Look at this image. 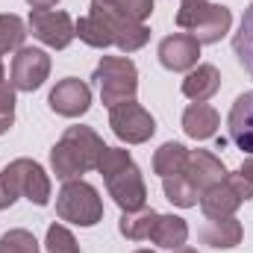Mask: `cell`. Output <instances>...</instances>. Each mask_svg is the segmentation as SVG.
Returning a JSON list of instances; mask_svg holds the SVG:
<instances>
[{
	"label": "cell",
	"instance_id": "obj_7",
	"mask_svg": "<svg viewBox=\"0 0 253 253\" xmlns=\"http://www.w3.org/2000/svg\"><path fill=\"white\" fill-rule=\"evenodd\" d=\"M88 12H94V15L106 24L112 44H115L118 50H124V53H135V50H141V47L150 42V30H147L144 21L129 18V15L118 12L115 6H109V3H103V0H91Z\"/></svg>",
	"mask_w": 253,
	"mask_h": 253
},
{
	"label": "cell",
	"instance_id": "obj_36",
	"mask_svg": "<svg viewBox=\"0 0 253 253\" xmlns=\"http://www.w3.org/2000/svg\"><path fill=\"white\" fill-rule=\"evenodd\" d=\"M183 3H186V0H183Z\"/></svg>",
	"mask_w": 253,
	"mask_h": 253
},
{
	"label": "cell",
	"instance_id": "obj_26",
	"mask_svg": "<svg viewBox=\"0 0 253 253\" xmlns=\"http://www.w3.org/2000/svg\"><path fill=\"white\" fill-rule=\"evenodd\" d=\"M0 253H39V242L30 230H9L0 236Z\"/></svg>",
	"mask_w": 253,
	"mask_h": 253
},
{
	"label": "cell",
	"instance_id": "obj_11",
	"mask_svg": "<svg viewBox=\"0 0 253 253\" xmlns=\"http://www.w3.org/2000/svg\"><path fill=\"white\" fill-rule=\"evenodd\" d=\"M47 103H50V109H53L56 115H62V118H80V115H85L88 106H91V88H88L83 80H77V77H65V80H59V83L53 85Z\"/></svg>",
	"mask_w": 253,
	"mask_h": 253
},
{
	"label": "cell",
	"instance_id": "obj_6",
	"mask_svg": "<svg viewBox=\"0 0 253 253\" xmlns=\"http://www.w3.org/2000/svg\"><path fill=\"white\" fill-rule=\"evenodd\" d=\"M56 215L77 227H94L103 218V200L91 183L71 180L56 194Z\"/></svg>",
	"mask_w": 253,
	"mask_h": 253
},
{
	"label": "cell",
	"instance_id": "obj_25",
	"mask_svg": "<svg viewBox=\"0 0 253 253\" xmlns=\"http://www.w3.org/2000/svg\"><path fill=\"white\" fill-rule=\"evenodd\" d=\"M24 39H27V24L12 12L0 15V56L24 47Z\"/></svg>",
	"mask_w": 253,
	"mask_h": 253
},
{
	"label": "cell",
	"instance_id": "obj_21",
	"mask_svg": "<svg viewBox=\"0 0 253 253\" xmlns=\"http://www.w3.org/2000/svg\"><path fill=\"white\" fill-rule=\"evenodd\" d=\"M156 218H159V212H153V209H135V212H124L121 215V224H118V230H121V236L129 239V242H147L150 239V230H153V224H156Z\"/></svg>",
	"mask_w": 253,
	"mask_h": 253
},
{
	"label": "cell",
	"instance_id": "obj_30",
	"mask_svg": "<svg viewBox=\"0 0 253 253\" xmlns=\"http://www.w3.org/2000/svg\"><path fill=\"white\" fill-rule=\"evenodd\" d=\"M227 183L239 191V197H242V200H253V171L248 168V165H242L239 171L227 174Z\"/></svg>",
	"mask_w": 253,
	"mask_h": 253
},
{
	"label": "cell",
	"instance_id": "obj_15",
	"mask_svg": "<svg viewBox=\"0 0 253 253\" xmlns=\"http://www.w3.org/2000/svg\"><path fill=\"white\" fill-rule=\"evenodd\" d=\"M242 203H245V200L239 197V191L233 189L227 180H224V183H218V186H212L209 191H203V194H200V209H203V215H206L209 221L236 215V209H239Z\"/></svg>",
	"mask_w": 253,
	"mask_h": 253
},
{
	"label": "cell",
	"instance_id": "obj_4",
	"mask_svg": "<svg viewBox=\"0 0 253 253\" xmlns=\"http://www.w3.org/2000/svg\"><path fill=\"white\" fill-rule=\"evenodd\" d=\"M233 24V12L221 3L206 0H186L177 12V27L194 36L200 44H218Z\"/></svg>",
	"mask_w": 253,
	"mask_h": 253
},
{
	"label": "cell",
	"instance_id": "obj_31",
	"mask_svg": "<svg viewBox=\"0 0 253 253\" xmlns=\"http://www.w3.org/2000/svg\"><path fill=\"white\" fill-rule=\"evenodd\" d=\"M27 3H30L33 9H53L59 0H27Z\"/></svg>",
	"mask_w": 253,
	"mask_h": 253
},
{
	"label": "cell",
	"instance_id": "obj_32",
	"mask_svg": "<svg viewBox=\"0 0 253 253\" xmlns=\"http://www.w3.org/2000/svg\"><path fill=\"white\" fill-rule=\"evenodd\" d=\"M171 253H197V251H194V248H186V245H183V248H177V251H171Z\"/></svg>",
	"mask_w": 253,
	"mask_h": 253
},
{
	"label": "cell",
	"instance_id": "obj_10",
	"mask_svg": "<svg viewBox=\"0 0 253 253\" xmlns=\"http://www.w3.org/2000/svg\"><path fill=\"white\" fill-rule=\"evenodd\" d=\"M50 77V56L42 47H18L12 59V85L15 91H36Z\"/></svg>",
	"mask_w": 253,
	"mask_h": 253
},
{
	"label": "cell",
	"instance_id": "obj_8",
	"mask_svg": "<svg viewBox=\"0 0 253 253\" xmlns=\"http://www.w3.org/2000/svg\"><path fill=\"white\" fill-rule=\"evenodd\" d=\"M109 126H112V132L121 141H126V144H144L156 132L153 115L144 106H138L135 100H124V103L112 106L109 109Z\"/></svg>",
	"mask_w": 253,
	"mask_h": 253
},
{
	"label": "cell",
	"instance_id": "obj_23",
	"mask_svg": "<svg viewBox=\"0 0 253 253\" xmlns=\"http://www.w3.org/2000/svg\"><path fill=\"white\" fill-rule=\"evenodd\" d=\"M233 50H236L242 68L251 74V80H253V6H248L245 15H242L239 33H236V39H233Z\"/></svg>",
	"mask_w": 253,
	"mask_h": 253
},
{
	"label": "cell",
	"instance_id": "obj_33",
	"mask_svg": "<svg viewBox=\"0 0 253 253\" xmlns=\"http://www.w3.org/2000/svg\"><path fill=\"white\" fill-rule=\"evenodd\" d=\"M3 77H6V71H3V62H0V83H6Z\"/></svg>",
	"mask_w": 253,
	"mask_h": 253
},
{
	"label": "cell",
	"instance_id": "obj_17",
	"mask_svg": "<svg viewBox=\"0 0 253 253\" xmlns=\"http://www.w3.org/2000/svg\"><path fill=\"white\" fill-rule=\"evenodd\" d=\"M221 126V115L209 106V103H191L189 109L183 112V129L186 135L194 141H206L218 132Z\"/></svg>",
	"mask_w": 253,
	"mask_h": 253
},
{
	"label": "cell",
	"instance_id": "obj_27",
	"mask_svg": "<svg viewBox=\"0 0 253 253\" xmlns=\"http://www.w3.org/2000/svg\"><path fill=\"white\" fill-rule=\"evenodd\" d=\"M47 253H80V242L74 239V233L62 224H50L47 227V239H44Z\"/></svg>",
	"mask_w": 253,
	"mask_h": 253
},
{
	"label": "cell",
	"instance_id": "obj_35",
	"mask_svg": "<svg viewBox=\"0 0 253 253\" xmlns=\"http://www.w3.org/2000/svg\"><path fill=\"white\" fill-rule=\"evenodd\" d=\"M135 253H153V251H135Z\"/></svg>",
	"mask_w": 253,
	"mask_h": 253
},
{
	"label": "cell",
	"instance_id": "obj_28",
	"mask_svg": "<svg viewBox=\"0 0 253 253\" xmlns=\"http://www.w3.org/2000/svg\"><path fill=\"white\" fill-rule=\"evenodd\" d=\"M15 124V85L0 83V135Z\"/></svg>",
	"mask_w": 253,
	"mask_h": 253
},
{
	"label": "cell",
	"instance_id": "obj_3",
	"mask_svg": "<svg viewBox=\"0 0 253 253\" xmlns=\"http://www.w3.org/2000/svg\"><path fill=\"white\" fill-rule=\"evenodd\" d=\"M18 197L36 206L50 203V177L33 159H15L0 171V209H9Z\"/></svg>",
	"mask_w": 253,
	"mask_h": 253
},
{
	"label": "cell",
	"instance_id": "obj_20",
	"mask_svg": "<svg viewBox=\"0 0 253 253\" xmlns=\"http://www.w3.org/2000/svg\"><path fill=\"white\" fill-rule=\"evenodd\" d=\"M186 159H189V150H186L180 141H165V144L153 153V174H159L162 180H165V177H174V174H183Z\"/></svg>",
	"mask_w": 253,
	"mask_h": 253
},
{
	"label": "cell",
	"instance_id": "obj_13",
	"mask_svg": "<svg viewBox=\"0 0 253 253\" xmlns=\"http://www.w3.org/2000/svg\"><path fill=\"white\" fill-rule=\"evenodd\" d=\"M183 174L194 183V189L200 191V194L227 180V168H224V162H221L215 153H209V150H189V159H186Z\"/></svg>",
	"mask_w": 253,
	"mask_h": 253
},
{
	"label": "cell",
	"instance_id": "obj_5",
	"mask_svg": "<svg viewBox=\"0 0 253 253\" xmlns=\"http://www.w3.org/2000/svg\"><path fill=\"white\" fill-rule=\"evenodd\" d=\"M94 83L100 88V100L112 109L124 100H135L138 68L126 56H103L94 68Z\"/></svg>",
	"mask_w": 253,
	"mask_h": 253
},
{
	"label": "cell",
	"instance_id": "obj_34",
	"mask_svg": "<svg viewBox=\"0 0 253 253\" xmlns=\"http://www.w3.org/2000/svg\"><path fill=\"white\" fill-rule=\"evenodd\" d=\"M245 165H248V168H251V171H253V156H251V159H248V162H245Z\"/></svg>",
	"mask_w": 253,
	"mask_h": 253
},
{
	"label": "cell",
	"instance_id": "obj_22",
	"mask_svg": "<svg viewBox=\"0 0 253 253\" xmlns=\"http://www.w3.org/2000/svg\"><path fill=\"white\" fill-rule=\"evenodd\" d=\"M162 189H165V197H168L174 206H180V209H191V206H197V200H200V191L194 189V183H191L186 174L165 177V180H162Z\"/></svg>",
	"mask_w": 253,
	"mask_h": 253
},
{
	"label": "cell",
	"instance_id": "obj_18",
	"mask_svg": "<svg viewBox=\"0 0 253 253\" xmlns=\"http://www.w3.org/2000/svg\"><path fill=\"white\" fill-rule=\"evenodd\" d=\"M242 236H245V230H242V224H239L233 215H230V218H215V221H209V224L200 230L203 245H209V248H215V251H230V248L242 245Z\"/></svg>",
	"mask_w": 253,
	"mask_h": 253
},
{
	"label": "cell",
	"instance_id": "obj_12",
	"mask_svg": "<svg viewBox=\"0 0 253 253\" xmlns=\"http://www.w3.org/2000/svg\"><path fill=\"white\" fill-rule=\"evenodd\" d=\"M200 56V42L189 33H174L159 42V62L168 71H191Z\"/></svg>",
	"mask_w": 253,
	"mask_h": 253
},
{
	"label": "cell",
	"instance_id": "obj_2",
	"mask_svg": "<svg viewBox=\"0 0 253 253\" xmlns=\"http://www.w3.org/2000/svg\"><path fill=\"white\" fill-rule=\"evenodd\" d=\"M97 171H100V177L106 183L109 197L121 206V212L144 209L147 186H144V177H141L138 165L132 162L129 150H124V147H106L100 162H97Z\"/></svg>",
	"mask_w": 253,
	"mask_h": 253
},
{
	"label": "cell",
	"instance_id": "obj_9",
	"mask_svg": "<svg viewBox=\"0 0 253 253\" xmlns=\"http://www.w3.org/2000/svg\"><path fill=\"white\" fill-rule=\"evenodd\" d=\"M30 33L53 50H65L77 36L71 15L62 9H33L30 12Z\"/></svg>",
	"mask_w": 253,
	"mask_h": 253
},
{
	"label": "cell",
	"instance_id": "obj_24",
	"mask_svg": "<svg viewBox=\"0 0 253 253\" xmlns=\"http://www.w3.org/2000/svg\"><path fill=\"white\" fill-rule=\"evenodd\" d=\"M74 30H77V36L88 44V47H97V50H103V47H112V39H109V30H106V24L94 15V12H88L85 18H80L77 24H74Z\"/></svg>",
	"mask_w": 253,
	"mask_h": 253
},
{
	"label": "cell",
	"instance_id": "obj_16",
	"mask_svg": "<svg viewBox=\"0 0 253 253\" xmlns=\"http://www.w3.org/2000/svg\"><path fill=\"white\" fill-rule=\"evenodd\" d=\"M221 88V71L215 65H197L183 80V94L194 103H206Z\"/></svg>",
	"mask_w": 253,
	"mask_h": 253
},
{
	"label": "cell",
	"instance_id": "obj_1",
	"mask_svg": "<svg viewBox=\"0 0 253 253\" xmlns=\"http://www.w3.org/2000/svg\"><path fill=\"white\" fill-rule=\"evenodd\" d=\"M103 150H106V144L91 126H68L62 138L50 150V168H53L56 180H62V183L80 180L83 174L97 171Z\"/></svg>",
	"mask_w": 253,
	"mask_h": 253
},
{
	"label": "cell",
	"instance_id": "obj_19",
	"mask_svg": "<svg viewBox=\"0 0 253 253\" xmlns=\"http://www.w3.org/2000/svg\"><path fill=\"white\" fill-rule=\"evenodd\" d=\"M147 242H153L159 248H168V251H177L189 242V224L180 215H159Z\"/></svg>",
	"mask_w": 253,
	"mask_h": 253
},
{
	"label": "cell",
	"instance_id": "obj_29",
	"mask_svg": "<svg viewBox=\"0 0 253 253\" xmlns=\"http://www.w3.org/2000/svg\"><path fill=\"white\" fill-rule=\"evenodd\" d=\"M103 3L115 6L118 12H124L129 18H135V21H147L150 12H153V0H103Z\"/></svg>",
	"mask_w": 253,
	"mask_h": 253
},
{
	"label": "cell",
	"instance_id": "obj_14",
	"mask_svg": "<svg viewBox=\"0 0 253 253\" xmlns=\"http://www.w3.org/2000/svg\"><path fill=\"white\" fill-rule=\"evenodd\" d=\"M227 126H230V141L248 156H253V91H245L236 97Z\"/></svg>",
	"mask_w": 253,
	"mask_h": 253
}]
</instances>
